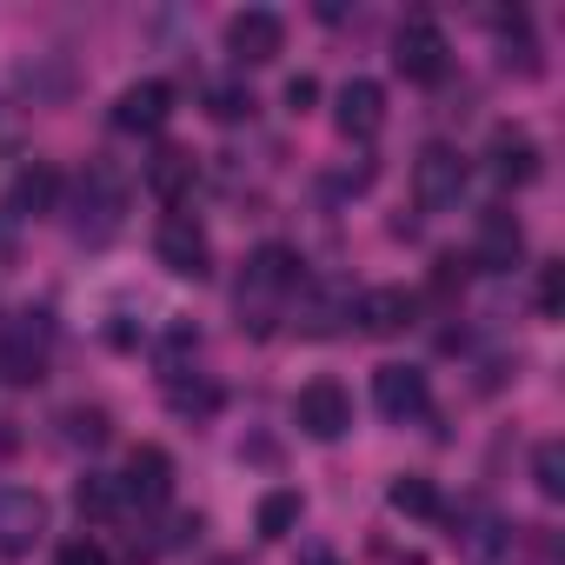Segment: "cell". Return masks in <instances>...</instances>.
Instances as JSON below:
<instances>
[{
  "label": "cell",
  "mask_w": 565,
  "mask_h": 565,
  "mask_svg": "<svg viewBox=\"0 0 565 565\" xmlns=\"http://www.w3.org/2000/svg\"><path fill=\"white\" fill-rule=\"evenodd\" d=\"M120 492H127V499H140V505H160V499L173 492V459H167V446H134Z\"/></svg>",
  "instance_id": "17"
},
{
  "label": "cell",
  "mask_w": 565,
  "mask_h": 565,
  "mask_svg": "<svg viewBox=\"0 0 565 565\" xmlns=\"http://www.w3.org/2000/svg\"><path fill=\"white\" fill-rule=\"evenodd\" d=\"M466 180H472V167H466V153L446 147V140L413 160V200H419L426 213H452V206L466 200Z\"/></svg>",
  "instance_id": "2"
},
{
  "label": "cell",
  "mask_w": 565,
  "mask_h": 565,
  "mask_svg": "<svg viewBox=\"0 0 565 565\" xmlns=\"http://www.w3.org/2000/svg\"><path fill=\"white\" fill-rule=\"evenodd\" d=\"M54 200H61V173H54L47 160H28V167L14 173V186H8V213H21V220L54 213Z\"/></svg>",
  "instance_id": "18"
},
{
  "label": "cell",
  "mask_w": 565,
  "mask_h": 565,
  "mask_svg": "<svg viewBox=\"0 0 565 565\" xmlns=\"http://www.w3.org/2000/svg\"><path fill=\"white\" fill-rule=\"evenodd\" d=\"M452 545H459L472 565H492V558L512 545V532H505V519H499V512L466 505V512H452Z\"/></svg>",
  "instance_id": "16"
},
{
  "label": "cell",
  "mask_w": 565,
  "mask_h": 565,
  "mask_svg": "<svg viewBox=\"0 0 565 565\" xmlns=\"http://www.w3.org/2000/svg\"><path fill=\"white\" fill-rule=\"evenodd\" d=\"M120 206H127V186H120V173L114 167H94L87 180H81V239H114L120 233Z\"/></svg>",
  "instance_id": "9"
},
{
  "label": "cell",
  "mask_w": 565,
  "mask_h": 565,
  "mask_svg": "<svg viewBox=\"0 0 565 565\" xmlns=\"http://www.w3.org/2000/svg\"><path fill=\"white\" fill-rule=\"evenodd\" d=\"M173 120V87L167 81H134L120 100H114V127L120 134H160Z\"/></svg>",
  "instance_id": "10"
},
{
  "label": "cell",
  "mask_w": 565,
  "mask_h": 565,
  "mask_svg": "<svg viewBox=\"0 0 565 565\" xmlns=\"http://www.w3.org/2000/svg\"><path fill=\"white\" fill-rule=\"evenodd\" d=\"M300 287V253L294 246H259L246 259V279H239V327L253 320V333L273 327V307Z\"/></svg>",
  "instance_id": "1"
},
{
  "label": "cell",
  "mask_w": 565,
  "mask_h": 565,
  "mask_svg": "<svg viewBox=\"0 0 565 565\" xmlns=\"http://www.w3.org/2000/svg\"><path fill=\"white\" fill-rule=\"evenodd\" d=\"M153 253H160V266L173 279H206L213 273V239H206V226L193 213H167L160 233H153Z\"/></svg>",
  "instance_id": "3"
},
{
  "label": "cell",
  "mask_w": 565,
  "mask_h": 565,
  "mask_svg": "<svg viewBox=\"0 0 565 565\" xmlns=\"http://www.w3.org/2000/svg\"><path fill=\"white\" fill-rule=\"evenodd\" d=\"M486 167H492L499 186H532V180H539V140L519 134V127H492V140H486Z\"/></svg>",
  "instance_id": "11"
},
{
  "label": "cell",
  "mask_w": 565,
  "mask_h": 565,
  "mask_svg": "<svg viewBox=\"0 0 565 565\" xmlns=\"http://www.w3.org/2000/svg\"><path fill=\"white\" fill-rule=\"evenodd\" d=\"M452 287H466V266L459 259H439L433 266V294H452Z\"/></svg>",
  "instance_id": "31"
},
{
  "label": "cell",
  "mask_w": 565,
  "mask_h": 565,
  "mask_svg": "<svg viewBox=\"0 0 565 565\" xmlns=\"http://www.w3.org/2000/svg\"><path fill=\"white\" fill-rule=\"evenodd\" d=\"M333 127H340L347 140H373V134L386 127V94H380V81H347L340 100H333Z\"/></svg>",
  "instance_id": "14"
},
{
  "label": "cell",
  "mask_w": 565,
  "mask_h": 565,
  "mask_svg": "<svg viewBox=\"0 0 565 565\" xmlns=\"http://www.w3.org/2000/svg\"><path fill=\"white\" fill-rule=\"evenodd\" d=\"M47 539V499L34 486H0V558H28Z\"/></svg>",
  "instance_id": "4"
},
{
  "label": "cell",
  "mask_w": 565,
  "mask_h": 565,
  "mask_svg": "<svg viewBox=\"0 0 565 565\" xmlns=\"http://www.w3.org/2000/svg\"><path fill=\"white\" fill-rule=\"evenodd\" d=\"M67 439H74V446H100V439H107V413H100V406H74V413H67Z\"/></svg>",
  "instance_id": "28"
},
{
  "label": "cell",
  "mask_w": 565,
  "mask_h": 565,
  "mask_svg": "<svg viewBox=\"0 0 565 565\" xmlns=\"http://www.w3.org/2000/svg\"><path fill=\"white\" fill-rule=\"evenodd\" d=\"M446 34L433 28V21H399V34H393V67L413 81V87H433V81H446Z\"/></svg>",
  "instance_id": "6"
},
{
  "label": "cell",
  "mask_w": 565,
  "mask_h": 565,
  "mask_svg": "<svg viewBox=\"0 0 565 565\" xmlns=\"http://www.w3.org/2000/svg\"><path fill=\"white\" fill-rule=\"evenodd\" d=\"M120 499H127V492H120L114 479H100V472H87V479L74 486V505H81V519H114V512H120Z\"/></svg>",
  "instance_id": "25"
},
{
  "label": "cell",
  "mask_w": 565,
  "mask_h": 565,
  "mask_svg": "<svg viewBox=\"0 0 565 565\" xmlns=\"http://www.w3.org/2000/svg\"><path fill=\"white\" fill-rule=\"evenodd\" d=\"M340 307L353 313V300H347L340 287H320V294H307V307H300V333H313V340H320V333H333V327H340Z\"/></svg>",
  "instance_id": "23"
},
{
  "label": "cell",
  "mask_w": 565,
  "mask_h": 565,
  "mask_svg": "<svg viewBox=\"0 0 565 565\" xmlns=\"http://www.w3.org/2000/svg\"><path fill=\"white\" fill-rule=\"evenodd\" d=\"M519 253H525V226H519L505 206H486V213H479V246H472V266L505 273V266H519Z\"/></svg>",
  "instance_id": "15"
},
{
  "label": "cell",
  "mask_w": 565,
  "mask_h": 565,
  "mask_svg": "<svg viewBox=\"0 0 565 565\" xmlns=\"http://www.w3.org/2000/svg\"><path fill=\"white\" fill-rule=\"evenodd\" d=\"M373 406H380L386 419H419V413L433 406V386H426L419 366H380V373H373Z\"/></svg>",
  "instance_id": "13"
},
{
  "label": "cell",
  "mask_w": 565,
  "mask_h": 565,
  "mask_svg": "<svg viewBox=\"0 0 565 565\" xmlns=\"http://www.w3.org/2000/svg\"><path fill=\"white\" fill-rule=\"evenodd\" d=\"M206 114H213L220 127H233V120H253V94H246L239 81H213V87H206Z\"/></svg>",
  "instance_id": "26"
},
{
  "label": "cell",
  "mask_w": 565,
  "mask_h": 565,
  "mask_svg": "<svg viewBox=\"0 0 565 565\" xmlns=\"http://www.w3.org/2000/svg\"><path fill=\"white\" fill-rule=\"evenodd\" d=\"M147 186H153L160 200H180V193L193 186V153H186V147H160V153L147 160Z\"/></svg>",
  "instance_id": "20"
},
{
  "label": "cell",
  "mask_w": 565,
  "mask_h": 565,
  "mask_svg": "<svg viewBox=\"0 0 565 565\" xmlns=\"http://www.w3.org/2000/svg\"><path fill=\"white\" fill-rule=\"evenodd\" d=\"M532 300H539V313H545V320H558V313H565V266H558V259H552V266H539Z\"/></svg>",
  "instance_id": "27"
},
{
  "label": "cell",
  "mask_w": 565,
  "mask_h": 565,
  "mask_svg": "<svg viewBox=\"0 0 565 565\" xmlns=\"http://www.w3.org/2000/svg\"><path fill=\"white\" fill-rule=\"evenodd\" d=\"M253 525H259V539H287V532L300 525V492H294V486H273V492L259 499Z\"/></svg>",
  "instance_id": "22"
},
{
  "label": "cell",
  "mask_w": 565,
  "mask_h": 565,
  "mask_svg": "<svg viewBox=\"0 0 565 565\" xmlns=\"http://www.w3.org/2000/svg\"><path fill=\"white\" fill-rule=\"evenodd\" d=\"M313 100H320V81H313V74H294V81H287V107H294V114H307Z\"/></svg>",
  "instance_id": "30"
},
{
  "label": "cell",
  "mask_w": 565,
  "mask_h": 565,
  "mask_svg": "<svg viewBox=\"0 0 565 565\" xmlns=\"http://www.w3.org/2000/svg\"><path fill=\"white\" fill-rule=\"evenodd\" d=\"M532 486L545 499H565V439H539L532 446Z\"/></svg>",
  "instance_id": "24"
},
{
  "label": "cell",
  "mask_w": 565,
  "mask_h": 565,
  "mask_svg": "<svg viewBox=\"0 0 565 565\" xmlns=\"http://www.w3.org/2000/svg\"><path fill=\"white\" fill-rule=\"evenodd\" d=\"M279 47H287V21L273 8H246L226 21V54L239 67H266V61H279Z\"/></svg>",
  "instance_id": "8"
},
{
  "label": "cell",
  "mask_w": 565,
  "mask_h": 565,
  "mask_svg": "<svg viewBox=\"0 0 565 565\" xmlns=\"http://www.w3.org/2000/svg\"><path fill=\"white\" fill-rule=\"evenodd\" d=\"M373 558H380V565H426V558H419V552H393V545H380V552H373Z\"/></svg>",
  "instance_id": "32"
},
{
  "label": "cell",
  "mask_w": 565,
  "mask_h": 565,
  "mask_svg": "<svg viewBox=\"0 0 565 565\" xmlns=\"http://www.w3.org/2000/svg\"><path fill=\"white\" fill-rule=\"evenodd\" d=\"M47 347H54V327L41 313H28L21 327H8V333H0V380L34 386L47 373Z\"/></svg>",
  "instance_id": "7"
},
{
  "label": "cell",
  "mask_w": 565,
  "mask_h": 565,
  "mask_svg": "<svg viewBox=\"0 0 565 565\" xmlns=\"http://www.w3.org/2000/svg\"><path fill=\"white\" fill-rule=\"evenodd\" d=\"M307 565H340V558H333V552H313V558H307Z\"/></svg>",
  "instance_id": "33"
},
{
  "label": "cell",
  "mask_w": 565,
  "mask_h": 565,
  "mask_svg": "<svg viewBox=\"0 0 565 565\" xmlns=\"http://www.w3.org/2000/svg\"><path fill=\"white\" fill-rule=\"evenodd\" d=\"M167 406H173L180 419H213V413H220V386H213V380L167 373Z\"/></svg>",
  "instance_id": "21"
},
{
  "label": "cell",
  "mask_w": 565,
  "mask_h": 565,
  "mask_svg": "<svg viewBox=\"0 0 565 565\" xmlns=\"http://www.w3.org/2000/svg\"><path fill=\"white\" fill-rule=\"evenodd\" d=\"M386 505H393L399 519H446L439 486H433V479H419V472H399V479L386 486Z\"/></svg>",
  "instance_id": "19"
},
{
  "label": "cell",
  "mask_w": 565,
  "mask_h": 565,
  "mask_svg": "<svg viewBox=\"0 0 565 565\" xmlns=\"http://www.w3.org/2000/svg\"><path fill=\"white\" fill-rule=\"evenodd\" d=\"M353 320H360V333H373V340H399V333L419 320V300H413L406 287H373V294H360Z\"/></svg>",
  "instance_id": "12"
},
{
  "label": "cell",
  "mask_w": 565,
  "mask_h": 565,
  "mask_svg": "<svg viewBox=\"0 0 565 565\" xmlns=\"http://www.w3.org/2000/svg\"><path fill=\"white\" fill-rule=\"evenodd\" d=\"M294 426L307 433V439H340L347 426H353V399H347V386L340 380H307L300 393H294Z\"/></svg>",
  "instance_id": "5"
},
{
  "label": "cell",
  "mask_w": 565,
  "mask_h": 565,
  "mask_svg": "<svg viewBox=\"0 0 565 565\" xmlns=\"http://www.w3.org/2000/svg\"><path fill=\"white\" fill-rule=\"evenodd\" d=\"M54 565H114V558H107L100 539H67V545L54 552Z\"/></svg>",
  "instance_id": "29"
}]
</instances>
